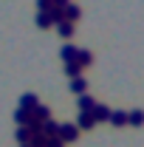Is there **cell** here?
I'll use <instances>...</instances> for the list:
<instances>
[{
  "instance_id": "1",
  "label": "cell",
  "mask_w": 144,
  "mask_h": 147,
  "mask_svg": "<svg viewBox=\"0 0 144 147\" xmlns=\"http://www.w3.org/2000/svg\"><path fill=\"white\" fill-rule=\"evenodd\" d=\"M57 136H59L62 142H76L79 130H76V125H59V130H57Z\"/></svg>"
},
{
  "instance_id": "2",
  "label": "cell",
  "mask_w": 144,
  "mask_h": 147,
  "mask_svg": "<svg viewBox=\"0 0 144 147\" xmlns=\"http://www.w3.org/2000/svg\"><path fill=\"white\" fill-rule=\"evenodd\" d=\"M14 122H17V127H28V125L34 122V116H31V110L17 108V110H14Z\"/></svg>"
},
{
  "instance_id": "3",
  "label": "cell",
  "mask_w": 144,
  "mask_h": 147,
  "mask_svg": "<svg viewBox=\"0 0 144 147\" xmlns=\"http://www.w3.org/2000/svg\"><path fill=\"white\" fill-rule=\"evenodd\" d=\"M93 125H96V119L90 116V110H85V113L76 116V130H90Z\"/></svg>"
},
{
  "instance_id": "4",
  "label": "cell",
  "mask_w": 144,
  "mask_h": 147,
  "mask_svg": "<svg viewBox=\"0 0 144 147\" xmlns=\"http://www.w3.org/2000/svg\"><path fill=\"white\" fill-rule=\"evenodd\" d=\"M90 116H93L96 122H108V119H110V108L96 102V105H93V110H90Z\"/></svg>"
},
{
  "instance_id": "5",
  "label": "cell",
  "mask_w": 144,
  "mask_h": 147,
  "mask_svg": "<svg viewBox=\"0 0 144 147\" xmlns=\"http://www.w3.org/2000/svg\"><path fill=\"white\" fill-rule=\"evenodd\" d=\"M73 62H76L79 68H88L90 62H93V54H90L88 48H79V51H76V59H73Z\"/></svg>"
},
{
  "instance_id": "6",
  "label": "cell",
  "mask_w": 144,
  "mask_h": 147,
  "mask_svg": "<svg viewBox=\"0 0 144 147\" xmlns=\"http://www.w3.org/2000/svg\"><path fill=\"white\" fill-rule=\"evenodd\" d=\"M37 105H40V102H37V93H23V96H20V108L23 110H34Z\"/></svg>"
},
{
  "instance_id": "7",
  "label": "cell",
  "mask_w": 144,
  "mask_h": 147,
  "mask_svg": "<svg viewBox=\"0 0 144 147\" xmlns=\"http://www.w3.org/2000/svg\"><path fill=\"white\" fill-rule=\"evenodd\" d=\"M79 17H82V9H79L76 3H68V6H65V20H68V23H76Z\"/></svg>"
},
{
  "instance_id": "8",
  "label": "cell",
  "mask_w": 144,
  "mask_h": 147,
  "mask_svg": "<svg viewBox=\"0 0 144 147\" xmlns=\"http://www.w3.org/2000/svg\"><path fill=\"white\" fill-rule=\"evenodd\" d=\"M113 127H122V125H127V113L124 110H110V119H108Z\"/></svg>"
},
{
  "instance_id": "9",
  "label": "cell",
  "mask_w": 144,
  "mask_h": 147,
  "mask_svg": "<svg viewBox=\"0 0 144 147\" xmlns=\"http://www.w3.org/2000/svg\"><path fill=\"white\" fill-rule=\"evenodd\" d=\"M127 125L141 127V125H144V110H130V113H127Z\"/></svg>"
},
{
  "instance_id": "10",
  "label": "cell",
  "mask_w": 144,
  "mask_h": 147,
  "mask_svg": "<svg viewBox=\"0 0 144 147\" xmlns=\"http://www.w3.org/2000/svg\"><path fill=\"white\" fill-rule=\"evenodd\" d=\"M76 45H62V51H59V57H62V62H73L76 59Z\"/></svg>"
},
{
  "instance_id": "11",
  "label": "cell",
  "mask_w": 144,
  "mask_h": 147,
  "mask_svg": "<svg viewBox=\"0 0 144 147\" xmlns=\"http://www.w3.org/2000/svg\"><path fill=\"white\" fill-rule=\"evenodd\" d=\"M93 105H96V99H93V96H88V93H82V96H79V113L93 110Z\"/></svg>"
},
{
  "instance_id": "12",
  "label": "cell",
  "mask_w": 144,
  "mask_h": 147,
  "mask_svg": "<svg viewBox=\"0 0 144 147\" xmlns=\"http://www.w3.org/2000/svg\"><path fill=\"white\" fill-rule=\"evenodd\" d=\"M57 31H59V34H62L65 40H68V37H73V31H76V28H73V23H68V20H62V23L57 26Z\"/></svg>"
},
{
  "instance_id": "13",
  "label": "cell",
  "mask_w": 144,
  "mask_h": 147,
  "mask_svg": "<svg viewBox=\"0 0 144 147\" xmlns=\"http://www.w3.org/2000/svg\"><path fill=\"white\" fill-rule=\"evenodd\" d=\"M71 91L73 93H88V82L82 76H76V79H71Z\"/></svg>"
},
{
  "instance_id": "14",
  "label": "cell",
  "mask_w": 144,
  "mask_h": 147,
  "mask_svg": "<svg viewBox=\"0 0 144 147\" xmlns=\"http://www.w3.org/2000/svg\"><path fill=\"white\" fill-rule=\"evenodd\" d=\"M14 139H17L20 144H28V139H31V127H17V130H14Z\"/></svg>"
},
{
  "instance_id": "15",
  "label": "cell",
  "mask_w": 144,
  "mask_h": 147,
  "mask_svg": "<svg viewBox=\"0 0 144 147\" xmlns=\"http://www.w3.org/2000/svg\"><path fill=\"white\" fill-rule=\"evenodd\" d=\"M48 17H51V26H59V23L65 20V9H51Z\"/></svg>"
},
{
  "instance_id": "16",
  "label": "cell",
  "mask_w": 144,
  "mask_h": 147,
  "mask_svg": "<svg viewBox=\"0 0 144 147\" xmlns=\"http://www.w3.org/2000/svg\"><path fill=\"white\" fill-rule=\"evenodd\" d=\"M57 130H59V125H57V122H51V119H48V122L42 125V136H45V139H51V136H57Z\"/></svg>"
},
{
  "instance_id": "17",
  "label": "cell",
  "mask_w": 144,
  "mask_h": 147,
  "mask_svg": "<svg viewBox=\"0 0 144 147\" xmlns=\"http://www.w3.org/2000/svg\"><path fill=\"white\" fill-rule=\"evenodd\" d=\"M79 71H82V68H79L76 62H65V76H71V79H76V76H79Z\"/></svg>"
},
{
  "instance_id": "18",
  "label": "cell",
  "mask_w": 144,
  "mask_h": 147,
  "mask_svg": "<svg viewBox=\"0 0 144 147\" xmlns=\"http://www.w3.org/2000/svg\"><path fill=\"white\" fill-rule=\"evenodd\" d=\"M37 26H40V28H48V26H51V17H48V14H45V11H37Z\"/></svg>"
},
{
  "instance_id": "19",
  "label": "cell",
  "mask_w": 144,
  "mask_h": 147,
  "mask_svg": "<svg viewBox=\"0 0 144 147\" xmlns=\"http://www.w3.org/2000/svg\"><path fill=\"white\" fill-rule=\"evenodd\" d=\"M37 9H40V11H45V14H48V11H51V9H54V3H51V0H37Z\"/></svg>"
},
{
  "instance_id": "20",
  "label": "cell",
  "mask_w": 144,
  "mask_h": 147,
  "mask_svg": "<svg viewBox=\"0 0 144 147\" xmlns=\"http://www.w3.org/2000/svg\"><path fill=\"white\" fill-rule=\"evenodd\" d=\"M45 147H65V142L59 136H51V139H45Z\"/></svg>"
},
{
  "instance_id": "21",
  "label": "cell",
  "mask_w": 144,
  "mask_h": 147,
  "mask_svg": "<svg viewBox=\"0 0 144 147\" xmlns=\"http://www.w3.org/2000/svg\"><path fill=\"white\" fill-rule=\"evenodd\" d=\"M51 3H54V9H65V6H68L71 0H51Z\"/></svg>"
},
{
  "instance_id": "22",
  "label": "cell",
  "mask_w": 144,
  "mask_h": 147,
  "mask_svg": "<svg viewBox=\"0 0 144 147\" xmlns=\"http://www.w3.org/2000/svg\"><path fill=\"white\" fill-rule=\"evenodd\" d=\"M17 147H28V144H17Z\"/></svg>"
}]
</instances>
